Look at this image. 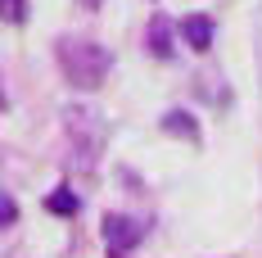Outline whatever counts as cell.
I'll list each match as a JSON object with an SVG mask.
<instances>
[{
    "instance_id": "cell-6",
    "label": "cell",
    "mask_w": 262,
    "mask_h": 258,
    "mask_svg": "<svg viewBox=\"0 0 262 258\" xmlns=\"http://www.w3.org/2000/svg\"><path fill=\"white\" fill-rule=\"evenodd\" d=\"M46 204H50V213H59V217H73V213H77V195H73L68 186H59Z\"/></svg>"
},
{
    "instance_id": "cell-4",
    "label": "cell",
    "mask_w": 262,
    "mask_h": 258,
    "mask_svg": "<svg viewBox=\"0 0 262 258\" xmlns=\"http://www.w3.org/2000/svg\"><path fill=\"white\" fill-rule=\"evenodd\" d=\"M181 36L190 41V50H208V46H212V18L190 14V18L181 23Z\"/></svg>"
},
{
    "instance_id": "cell-7",
    "label": "cell",
    "mask_w": 262,
    "mask_h": 258,
    "mask_svg": "<svg viewBox=\"0 0 262 258\" xmlns=\"http://www.w3.org/2000/svg\"><path fill=\"white\" fill-rule=\"evenodd\" d=\"M0 18H5V23H23L27 18V0H0Z\"/></svg>"
},
{
    "instance_id": "cell-1",
    "label": "cell",
    "mask_w": 262,
    "mask_h": 258,
    "mask_svg": "<svg viewBox=\"0 0 262 258\" xmlns=\"http://www.w3.org/2000/svg\"><path fill=\"white\" fill-rule=\"evenodd\" d=\"M59 68H63V77L81 86V91H95L100 82L108 77V68H113V54L104 46H95V41H73V36H63L59 41Z\"/></svg>"
},
{
    "instance_id": "cell-8",
    "label": "cell",
    "mask_w": 262,
    "mask_h": 258,
    "mask_svg": "<svg viewBox=\"0 0 262 258\" xmlns=\"http://www.w3.org/2000/svg\"><path fill=\"white\" fill-rule=\"evenodd\" d=\"M149 41H154V54H167V23H163V18L154 23V32H149Z\"/></svg>"
},
{
    "instance_id": "cell-2",
    "label": "cell",
    "mask_w": 262,
    "mask_h": 258,
    "mask_svg": "<svg viewBox=\"0 0 262 258\" xmlns=\"http://www.w3.org/2000/svg\"><path fill=\"white\" fill-rule=\"evenodd\" d=\"M63 127H68V145L81 154V163L91 168L100 150H104V118L91 109V104H73V109H63Z\"/></svg>"
},
{
    "instance_id": "cell-10",
    "label": "cell",
    "mask_w": 262,
    "mask_h": 258,
    "mask_svg": "<svg viewBox=\"0 0 262 258\" xmlns=\"http://www.w3.org/2000/svg\"><path fill=\"white\" fill-rule=\"evenodd\" d=\"M5 104H9V95H5V77H0V109H5Z\"/></svg>"
},
{
    "instance_id": "cell-11",
    "label": "cell",
    "mask_w": 262,
    "mask_h": 258,
    "mask_svg": "<svg viewBox=\"0 0 262 258\" xmlns=\"http://www.w3.org/2000/svg\"><path fill=\"white\" fill-rule=\"evenodd\" d=\"M81 5H100V0H81Z\"/></svg>"
},
{
    "instance_id": "cell-9",
    "label": "cell",
    "mask_w": 262,
    "mask_h": 258,
    "mask_svg": "<svg viewBox=\"0 0 262 258\" xmlns=\"http://www.w3.org/2000/svg\"><path fill=\"white\" fill-rule=\"evenodd\" d=\"M14 217H18V204H14L9 195H0V227H9Z\"/></svg>"
},
{
    "instance_id": "cell-3",
    "label": "cell",
    "mask_w": 262,
    "mask_h": 258,
    "mask_svg": "<svg viewBox=\"0 0 262 258\" xmlns=\"http://www.w3.org/2000/svg\"><path fill=\"white\" fill-rule=\"evenodd\" d=\"M140 222L136 217H127V213H108L104 217V245H108V254H118V258H127L136 245H140Z\"/></svg>"
},
{
    "instance_id": "cell-5",
    "label": "cell",
    "mask_w": 262,
    "mask_h": 258,
    "mask_svg": "<svg viewBox=\"0 0 262 258\" xmlns=\"http://www.w3.org/2000/svg\"><path fill=\"white\" fill-rule=\"evenodd\" d=\"M163 131H167V136H185V141H199V127H194L190 113H167V118H163Z\"/></svg>"
}]
</instances>
